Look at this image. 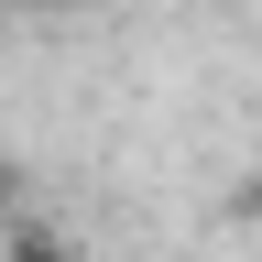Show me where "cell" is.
Returning <instances> with one entry per match:
<instances>
[{"label":"cell","mask_w":262,"mask_h":262,"mask_svg":"<svg viewBox=\"0 0 262 262\" xmlns=\"http://www.w3.org/2000/svg\"><path fill=\"white\" fill-rule=\"evenodd\" d=\"M0 262H77V241H66L55 219H11L0 229Z\"/></svg>","instance_id":"1"},{"label":"cell","mask_w":262,"mask_h":262,"mask_svg":"<svg viewBox=\"0 0 262 262\" xmlns=\"http://www.w3.org/2000/svg\"><path fill=\"white\" fill-rule=\"evenodd\" d=\"M11 219H22V164L0 153V229H11Z\"/></svg>","instance_id":"2"},{"label":"cell","mask_w":262,"mask_h":262,"mask_svg":"<svg viewBox=\"0 0 262 262\" xmlns=\"http://www.w3.org/2000/svg\"><path fill=\"white\" fill-rule=\"evenodd\" d=\"M11 11H88V0H11Z\"/></svg>","instance_id":"3"}]
</instances>
